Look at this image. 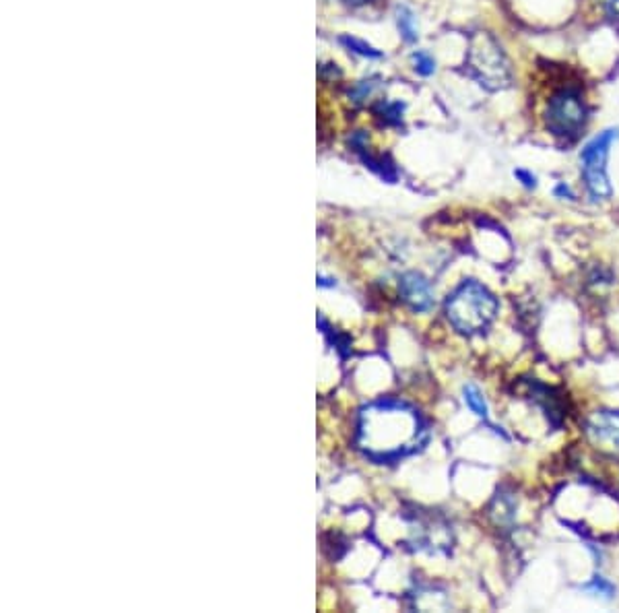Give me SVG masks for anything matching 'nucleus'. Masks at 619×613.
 Instances as JSON below:
<instances>
[{
	"label": "nucleus",
	"mask_w": 619,
	"mask_h": 613,
	"mask_svg": "<svg viewBox=\"0 0 619 613\" xmlns=\"http://www.w3.org/2000/svg\"><path fill=\"white\" fill-rule=\"evenodd\" d=\"M421 415L401 401H378L368 405L357 426V446L376 463L399 461L426 440Z\"/></svg>",
	"instance_id": "1"
},
{
	"label": "nucleus",
	"mask_w": 619,
	"mask_h": 613,
	"mask_svg": "<svg viewBox=\"0 0 619 613\" xmlns=\"http://www.w3.org/2000/svg\"><path fill=\"white\" fill-rule=\"evenodd\" d=\"M496 296L479 281H465L454 289L446 302V316L450 325L463 335L483 333L498 316Z\"/></svg>",
	"instance_id": "2"
},
{
	"label": "nucleus",
	"mask_w": 619,
	"mask_h": 613,
	"mask_svg": "<svg viewBox=\"0 0 619 613\" xmlns=\"http://www.w3.org/2000/svg\"><path fill=\"white\" fill-rule=\"evenodd\" d=\"M467 71L487 91H502L512 85V64L502 44L487 31H477L467 50Z\"/></svg>",
	"instance_id": "3"
},
{
	"label": "nucleus",
	"mask_w": 619,
	"mask_h": 613,
	"mask_svg": "<svg viewBox=\"0 0 619 613\" xmlns=\"http://www.w3.org/2000/svg\"><path fill=\"white\" fill-rule=\"evenodd\" d=\"M589 120V108L582 89L566 83L549 93L543 106V124L547 133L556 139L574 141Z\"/></svg>",
	"instance_id": "4"
},
{
	"label": "nucleus",
	"mask_w": 619,
	"mask_h": 613,
	"mask_svg": "<svg viewBox=\"0 0 619 613\" xmlns=\"http://www.w3.org/2000/svg\"><path fill=\"white\" fill-rule=\"evenodd\" d=\"M617 139V131L609 128V131L599 133L593 141L584 145L580 153L582 161V178L586 184V190L591 192L593 199H609L611 197V182L607 174V157L613 141Z\"/></svg>",
	"instance_id": "5"
},
{
	"label": "nucleus",
	"mask_w": 619,
	"mask_h": 613,
	"mask_svg": "<svg viewBox=\"0 0 619 613\" xmlns=\"http://www.w3.org/2000/svg\"><path fill=\"white\" fill-rule=\"evenodd\" d=\"M586 436L605 455L619 457V411H597L586 422Z\"/></svg>",
	"instance_id": "6"
},
{
	"label": "nucleus",
	"mask_w": 619,
	"mask_h": 613,
	"mask_svg": "<svg viewBox=\"0 0 619 613\" xmlns=\"http://www.w3.org/2000/svg\"><path fill=\"white\" fill-rule=\"evenodd\" d=\"M401 296L405 300V304L413 310V312H428L434 306V292L430 281L419 275V273H407L401 277L399 283Z\"/></svg>",
	"instance_id": "7"
},
{
	"label": "nucleus",
	"mask_w": 619,
	"mask_h": 613,
	"mask_svg": "<svg viewBox=\"0 0 619 613\" xmlns=\"http://www.w3.org/2000/svg\"><path fill=\"white\" fill-rule=\"evenodd\" d=\"M525 386H527V395L531 397V401H535L543 409V413L549 419V424L553 428H560L566 413H564V405L560 397L556 395V391L537 380H525Z\"/></svg>",
	"instance_id": "8"
},
{
	"label": "nucleus",
	"mask_w": 619,
	"mask_h": 613,
	"mask_svg": "<svg viewBox=\"0 0 619 613\" xmlns=\"http://www.w3.org/2000/svg\"><path fill=\"white\" fill-rule=\"evenodd\" d=\"M514 516H516V504H514V498L510 494H504L500 492L494 500V506H492V519L498 527H510L514 523Z\"/></svg>",
	"instance_id": "9"
},
{
	"label": "nucleus",
	"mask_w": 619,
	"mask_h": 613,
	"mask_svg": "<svg viewBox=\"0 0 619 613\" xmlns=\"http://www.w3.org/2000/svg\"><path fill=\"white\" fill-rule=\"evenodd\" d=\"M397 25H399V31H401V36L405 38V42H409V44L417 42L415 15L407 7L397 9Z\"/></svg>",
	"instance_id": "10"
},
{
	"label": "nucleus",
	"mask_w": 619,
	"mask_h": 613,
	"mask_svg": "<svg viewBox=\"0 0 619 613\" xmlns=\"http://www.w3.org/2000/svg\"><path fill=\"white\" fill-rule=\"evenodd\" d=\"M465 403H467V407H469L477 417H481V419H487V415H490V409H487V403H485L481 391L477 389V386H473V384H467V386H465Z\"/></svg>",
	"instance_id": "11"
},
{
	"label": "nucleus",
	"mask_w": 619,
	"mask_h": 613,
	"mask_svg": "<svg viewBox=\"0 0 619 613\" xmlns=\"http://www.w3.org/2000/svg\"><path fill=\"white\" fill-rule=\"evenodd\" d=\"M582 591H586V593H591V595H595V597H601V599H613V595H615V587L609 583L607 578H603V576H595V578H591V583H586L584 587H580Z\"/></svg>",
	"instance_id": "12"
},
{
	"label": "nucleus",
	"mask_w": 619,
	"mask_h": 613,
	"mask_svg": "<svg viewBox=\"0 0 619 613\" xmlns=\"http://www.w3.org/2000/svg\"><path fill=\"white\" fill-rule=\"evenodd\" d=\"M411 62H413V69H415L419 75H423V77H430V75L436 71V62H434V58H432L428 52H423V50L413 52Z\"/></svg>",
	"instance_id": "13"
},
{
	"label": "nucleus",
	"mask_w": 619,
	"mask_h": 613,
	"mask_svg": "<svg viewBox=\"0 0 619 613\" xmlns=\"http://www.w3.org/2000/svg\"><path fill=\"white\" fill-rule=\"evenodd\" d=\"M341 44H345L349 50H353L355 54H360V56H366V58H380V56H382L376 48H372L370 44H366V42H362V40H357V38L343 36V38H341Z\"/></svg>",
	"instance_id": "14"
},
{
	"label": "nucleus",
	"mask_w": 619,
	"mask_h": 613,
	"mask_svg": "<svg viewBox=\"0 0 619 613\" xmlns=\"http://www.w3.org/2000/svg\"><path fill=\"white\" fill-rule=\"evenodd\" d=\"M589 3L609 21L619 23V0H589Z\"/></svg>",
	"instance_id": "15"
},
{
	"label": "nucleus",
	"mask_w": 619,
	"mask_h": 613,
	"mask_svg": "<svg viewBox=\"0 0 619 613\" xmlns=\"http://www.w3.org/2000/svg\"><path fill=\"white\" fill-rule=\"evenodd\" d=\"M380 116L386 124H401V114H403V106L401 104H380L378 106Z\"/></svg>",
	"instance_id": "16"
},
{
	"label": "nucleus",
	"mask_w": 619,
	"mask_h": 613,
	"mask_svg": "<svg viewBox=\"0 0 619 613\" xmlns=\"http://www.w3.org/2000/svg\"><path fill=\"white\" fill-rule=\"evenodd\" d=\"M514 178L523 182V186L529 188V190L537 188V176L531 174L529 170H514Z\"/></svg>",
	"instance_id": "17"
},
{
	"label": "nucleus",
	"mask_w": 619,
	"mask_h": 613,
	"mask_svg": "<svg viewBox=\"0 0 619 613\" xmlns=\"http://www.w3.org/2000/svg\"><path fill=\"white\" fill-rule=\"evenodd\" d=\"M556 197H560V199L568 197L570 201H574V192H572V188L566 182H562V184L556 186Z\"/></svg>",
	"instance_id": "18"
},
{
	"label": "nucleus",
	"mask_w": 619,
	"mask_h": 613,
	"mask_svg": "<svg viewBox=\"0 0 619 613\" xmlns=\"http://www.w3.org/2000/svg\"><path fill=\"white\" fill-rule=\"evenodd\" d=\"M341 3L349 5V7H364V5H372L376 0H341Z\"/></svg>",
	"instance_id": "19"
}]
</instances>
